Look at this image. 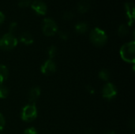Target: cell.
I'll use <instances>...</instances> for the list:
<instances>
[{
	"label": "cell",
	"instance_id": "cell-2",
	"mask_svg": "<svg viewBox=\"0 0 135 134\" xmlns=\"http://www.w3.org/2000/svg\"><path fill=\"white\" fill-rule=\"evenodd\" d=\"M120 56L127 62L134 63L135 61V43L131 41L123 44L120 48Z\"/></svg>",
	"mask_w": 135,
	"mask_h": 134
},
{
	"label": "cell",
	"instance_id": "cell-1",
	"mask_svg": "<svg viewBox=\"0 0 135 134\" xmlns=\"http://www.w3.org/2000/svg\"><path fill=\"white\" fill-rule=\"evenodd\" d=\"M89 39L93 45L97 47H103L108 41V35L103 29L94 28L89 34Z\"/></svg>",
	"mask_w": 135,
	"mask_h": 134
},
{
	"label": "cell",
	"instance_id": "cell-6",
	"mask_svg": "<svg viewBox=\"0 0 135 134\" xmlns=\"http://www.w3.org/2000/svg\"><path fill=\"white\" fill-rule=\"evenodd\" d=\"M117 95V88L112 83H106L102 89V96L106 100H112Z\"/></svg>",
	"mask_w": 135,
	"mask_h": 134
},
{
	"label": "cell",
	"instance_id": "cell-13",
	"mask_svg": "<svg viewBox=\"0 0 135 134\" xmlns=\"http://www.w3.org/2000/svg\"><path fill=\"white\" fill-rule=\"evenodd\" d=\"M74 29L75 32L78 34H84L85 33L88 29H89V25L86 22L81 21V22H78L75 24L74 26Z\"/></svg>",
	"mask_w": 135,
	"mask_h": 134
},
{
	"label": "cell",
	"instance_id": "cell-22",
	"mask_svg": "<svg viewBox=\"0 0 135 134\" xmlns=\"http://www.w3.org/2000/svg\"><path fill=\"white\" fill-rule=\"evenodd\" d=\"M59 36L63 39V40H66L68 38H69V33L66 32V31H64V30H61L59 32Z\"/></svg>",
	"mask_w": 135,
	"mask_h": 134
},
{
	"label": "cell",
	"instance_id": "cell-5",
	"mask_svg": "<svg viewBox=\"0 0 135 134\" xmlns=\"http://www.w3.org/2000/svg\"><path fill=\"white\" fill-rule=\"evenodd\" d=\"M41 28L43 33L47 36H52L58 32V25L51 18H44Z\"/></svg>",
	"mask_w": 135,
	"mask_h": 134
},
{
	"label": "cell",
	"instance_id": "cell-24",
	"mask_svg": "<svg viewBox=\"0 0 135 134\" xmlns=\"http://www.w3.org/2000/svg\"><path fill=\"white\" fill-rule=\"evenodd\" d=\"M5 124H6L5 118H4V117H3V115H2V114H0V132L4 129Z\"/></svg>",
	"mask_w": 135,
	"mask_h": 134
},
{
	"label": "cell",
	"instance_id": "cell-17",
	"mask_svg": "<svg viewBox=\"0 0 135 134\" xmlns=\"http://www.w3.org/2000/svg\"><path fill=\"white\" fill-rule=\"evenodd\" d=\"M9 95V89L2 85H0V99H6Z\"/></svg>",
	"mask_w": 135,
	"mask_h": 134
},
{
	"label": "cell",
	"instance_id": "cell-19",
	"mask_svg": "<svg viewBox=\"0 0 135 134\" xmlns=\"http://www.w3.org/2000/svg\"><path fill=\"white\" fill-rule=\"evenodd\" d=\"M32 3V0H19L18 6L21 8H26L29 6Z\"/></svg>",
	"mask_w": 135,
	"mask_h": 134
},
{
	"label": "cell",
	"instance_id": "cell-8",
	"mask_svg": "<svg viewBox=\"0 0 135 134\" xmlns=\"http://www.w3.org/2000/svg\"><path fill=\"white\" fill-rule=\"evenodd\" d=\"M56 69L57 66L55 62L52 59H48L42 64L40 71L44 75H51L56 71Z\"/></svg>",
	"mask_w": 135,
	"mask_h": 134
},
{
	"label": "cell",
	"instance_id": "cell-21",
	"mask_svg": "<svg viewBox=\"0 0 135 134\" xmlns=\"http://www.w3.org/2000/svg\"><path fill=\"white\" fill-rule=\"evenodd\" d=\"M74 14L73 12H71V11H66V12H64L63 14H62V18H63L64 20L69 21V20L73 19V18H74Z\"/></svg>",
	"mask_w": 135,
	"mask_h": 134
},
{
	"label": "cell",
	"instance_id": "cell-26",
	"mask_svg": "<svg viewBox=\"0 0 135 134\" xmlns=\"http://www.w3.org/2000/svg\"><path fill=\"white\" fill-rule=\"evenodd\" d=\"M5 15H4V13H2V12H0V25L1 24H2L3 23H4V21H5Z\"/></svg>",
	"mask_w": 135,
	"mask_h": 134
},
{
	"label": "cell",
	"instance_id": "cell-16",
	"mask_svg": "<svg viewBox=\"0 0 135 134\" xmlns=\"http://www.w3.org/2000/svg\"><path fill=\"white\" fill-rule=\"evenodd\" d=\"M99 77L104 81H107L110 79V73L107 70H102L99 72Z\"/></svg>",
	"mask_w": 135,
	"mask_h": 134
},
{
	"label": "cell",
	"instance_id": "cell-23",
	"mask_svg": "<svg viewBox=\"0 0 135 134\" xmlns=\"http://www.w3.org/2000/svg\"><path fill=\"white\" fill-rule=\"evenodd\" d=\"M23 134H38V133H37V131H36V129H34V128L31 127V128H28V129H26V130L24 131Z\"/></svg>",
	"mask_w": 135,
	"mask_h": 134
},
{
	"label": "cell",
	"instance_id": "cell-20",
	"mask_svg": "<svg viewBox=\"0 0 135 134\" xmlns=\"http://www.w3.org/2000/svg\"><path fill=\"white\" fill-rule=\"evenodd\" d=\"M17 22H11L9 25V33H11L13 35H14V32L17 31Z\"/></svg>",
	"mask_w": 135,
	"mask_h": 134
},
{
	"label": "cell",
	"instance_id": "cell-18",
	"mask_svg": "<svg viewBox=\"0 0 135 134\" xmlns=\"http://www.w3.org/2000/svg\"><path fill=\"white\" fill-rule=\"evenodd\" d=\"M57 53V49L55 46H51L48 49H47V54L50 58V59L53 58L55 54Z\"/></svg>",
	"mask_w": 135,
	"mask_h": 134
},
{
	"label": "cell",
	"instance_id": "cell-12",
	"mask_svg": "<svg viewBox=\"0 0 135 134\" xmlns=\"http://www.w3.org/2000/svg\"><path fill=\"white\" fill-rule=\"evenodd\" d=\"M20 41L25 45H30L34 42V39L31 33L28 32H24L20 36Z\"/></svg>",
	"mask_w": 135,
	"mask_h": 134
},
{
	"label": "cell",
	"instance_id": "cell-27",
	"mask_svg": "<svg viewBox=\"0 0 135 134\" xmlns=\"http://www.w3.org/2000/svg\"><path fill=\"white\" fill-rule=\"evenodd\" d=\"M104 134H115V132H113V131H108V132L104 133Z\"/></svg>",
	"mask_w": 135,
	"mask_h": 134
},
{
	"label": "cell",
	"instance_id": "cell-14",
	"mask_svg": "<svg viewBox=\"0 0 135 134\" xmlns=\"http://www.w3.org/2000/svg\"><path fill=\"white\" fill-rule=\"evenodd\" d=\"M8 77V70L4 66L0 64V85H2L4 81H6Z\"/></svg>",
	"mask_w": 135,
	"mask_h": 134
},
{
	"label": "cell",
	"instance_id": "cell-25",
	"mask_svg": "<svg viewBox=\"0 0 135 134\" xmlns=\"http://www.w3.org/2000/svg\"><path fill=\"white\" fill-rule=\"evenodd\" d=\"M86 90H87V92H88L89 94H91V95L94 94V92H95L94 88H93L92 86H90V85H89V86H87V87H86Z\"/></svg>",
	"mask_w": 135,
	"mask_h": 134
},
{
	"label": "cell",
	"instance_id": "cell-15",
	"mask_svg": "<svg viewBox=\"0 0 135 134\" xmlns=\"http://www.w3.org/2000/svg\"><path fill=\"white\" fill-rule=\"evenodd\" d=\"M129 32V28H128V25L122 24L119 25V28H118V35L120 37H125L126 36H127Z\"/></svg>",
	"mask_w": 135,
	"mask_h": 134
},
{
	"label": "cell",
	"instance_id": "cell-3",
	"mask_svg": "<svg viewBox=\"0 0 135 134\" xmlns=\"http://www.w3.org/2000/svg\"><path fill=\"white\" fill-rule=\"evenodd\" d=\"M18 40L11 33H6L0 38V49L2 51H10L16 47Z\"/></svg>",
	"mask_w": 135,
	"mask_h": 134
},
{
	"label": "cell",
	"instance_id": "cell-10",
	"mask_svg": "<svg viewBox=\"0 0 135 134\" xmlns=\"http://www.w3.org/2000/svg\"><path fill=\"white\" fill-rule=\"evenodd\" d=\"M40 96V88L37 86L32 87L28 93V99L31 103H34Z\"/></svg>",
	"mask_w": 135,
	"mask_h": 134
},
{
	"label": "cell",
	"instance_id": "cell-4",
	"mask_svg": "<svg viewBox=\"0 0 135 134\" xmlns=\"http://www.w3.org/2000/svg\"><path fill=\"white\" fill-rule=\"evenodd\" d=\"M37 117V109L34 103H30L25 105L21 112V118L25 122L34 121Z\"/></svg>",
	"mask_w": 135,
	"mask_h": 134
},
{
	"label": "cell",
	"instance_id": "cell-9",
	"mask_svg": "<svg viewBox=\"0 0 135 134\" xmlns=\"http://www.w3.org/2000/svg\"><path fill=\"white\" fill-rule=\"evenodd\" d=\"M125 10L126 15L128 19V25L132 26L134 22L135 18V7L134 2H127L125 3Z\"/></svg>",
	"mask_w": 135,
	"mask_h": 134
},
{
	"label": "cell",
	"instance_id": "cell-11",
	"mask_svg": "<svg viewBox=\"0 0 135 134\" xmlns=\"http://www.w3.org/2000/svg\"><path fill=\"white\" fill-rule=\"evenodd\" d=\"M90 7L91 6L89 0H81L77 6V10L80 13H85L89 11Z\"/></svg>",
	"mask_w": 135,
	"mask_h": 134
},
{
	"label": "cell",
	"instance_id": "cell-7",
	"mask_svg": "<svg viewBox=\"0 0 135 134\" xmlns=\"http://www.w3.org/2000/svg\"><path fill=\"white\" fill-rule=\"evenodd\" d=\"M30 6L32 9L38 15L44 16L47 13V5L45 4V2H44L41 0H34L33 2H32Z\"/></svg>",
	"mask_w": 135,
	"mask_h": 134
}]
</instances>
